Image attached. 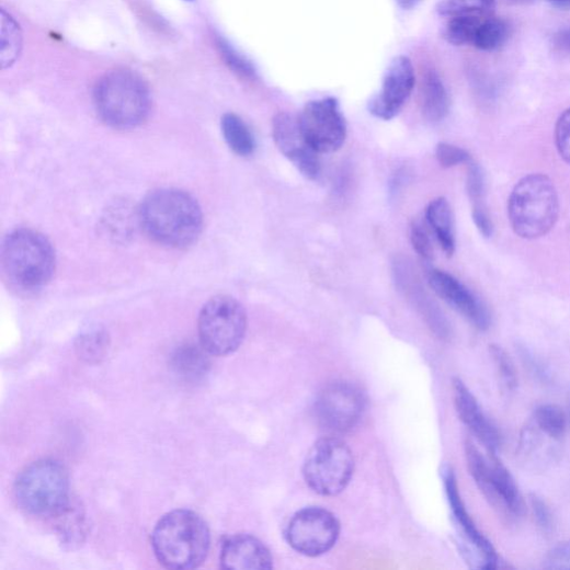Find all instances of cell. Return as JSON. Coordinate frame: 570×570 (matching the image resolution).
<instances>
[{
  "label": "cell",
  "mask_w": 570,
  "mask_h": 570,
  "mask_svg": "<svg viewBox=\"0 0 570 570\" xmlns=\"http://www.w3.org/2000/svg\"><path fill=\"white\" fill-rule=\"evenodd\" d=\"M548 2L556 9L570 11V0H548Z\"/></svg>",
  "instance_id": "cell-40"
},
{
  "label": "cell",
  "mask_w": 570,
  "mask_h": 570,
  "mask_svg": "<svg viewBox=\"0 0 570 570\" xmlns=\"http://www.w3.org/2000/svg\"><path fill=\"white\" fill-rule=\"evenodd\" d=\"M221 567L231 570H269L273 557L269 548L256 537L239 534L228 538L221 550Z\"/></svg>",
  "instance_id": "cell-18"
},
{
  "label": "cell",
  "mask_w": 570,
  "mask_h": 570,
  "mask_svg": "<svg viewBox=\"0 0 570 570\" xmlns=\"http://www.w3.org/2000/svg\"><path fill=\"white\" fill-rule=\"evenodd\" d=\"M142 229L158 243L184 249L192 246L203 229V213L197 201L178 189L151 192L137 213Z\"/></svg>",
  "instance_id": "cell-1"
},
{
  "label": "cell",
  "mask_w": 570,
  "mask_h": 570,
  "mask_svg": "<svg viewBox=\"0 0 570 570\" xmlns=\"http://www.w3.org/2000/svg\"><path fill=\"white\" fill-rule=\"evenodd\" d=\"M340 531V523L331 512L321 508H308L292 518L285 531V538L299 554L318 557L335 546Z\"/></svg>",
  "instance_id": "cell-12"
},
{
  "label": "cell",
  "mask_w": 570,
  "mask_h": 570,
  "mask_svg": "<svg viewBox=\"0 0 570 570\" xmlns=\"http://www.w3.org/2000/svg\"><path fill=\"white\" fill-rule=\"evenodd\" d=\"M303 471L307 485L316 493L333 497L350 483L354 472V458L351 449L341 440L322 438L309 451Z\"/></svg>",
  "instance_id": "cell-9"
},
{
  "label": "cell",
  "mask_w": 570,
  "mask_h": 570,
  "mask_svg": "<svg viewBox=\"0 0 570 570\" xmlns=\"http://www.w3.org/2000/svg\"><path fill=\"white\" fill-rule=\"evenodd\" d=\"M556 149L560 158L570 166V107L558 118L555 127Z\"/></svg>",
  "instance_id": "cell-32"
},
{
  "label": "cell",
  "mask_w": 570,
  "mask_h": 570,
  "mask_svg": "<svg viewBox=\"0 0 570 570\" xmlns=\"http://www.w3.org/2000/svg\"><path fill=\"white\" fill-rule=\"evenodd\" d=\"M436 158L445 169L471 162L470 155L466 150L448 145V142H440L436 149Z\"/></svg>",
  "instance_id": "cell-33"
},
{
  "label": "cell",
  "mask_w": 570,
  "mask_h": 570,
  "mask_svg": "<svg viewBox=\"0 0 570 570\" xmlns=\"http://www.w3.org/2000/svg\"><path fill=\"white\" fill-rule=\"evenodd\" d=\"M533 423L546 437L559 441L565 435L568 418L558 406L543 404L535 410Z\"/></svg>",
  "instance_id": "cell-24"
},
{
  "label": "cell",
  "mask_w": 570,
  "mask_h": 570,
  "mask_svg": "<svg viewBox=\"0 0 570 570\" xmlns=\"http://www.w3.org/2000/svg\"><path fill=\"white\" fill-rule=\"evenodd\" d=\"M410 240L415 252L426 261L434 259V249L430 237L422 227L413 224L410 228Z\"/></svg>",
  "instance_id": "cell-34"
},
{
  "label": "cell",
  "mask_w": 570,
  "mask_h": 570,
  "mask_svg": "<svg viewBox=\"0 0 570 570\" xmlns=\"http://www.w3.org/2000/svg\"><path fill=\"white\" fill-rule=\"evenodd\" d=\"M425 217L443 250L452 256L456 249V238L453 210L447 198L438 197L432 201L426 207Z\"/></svg>",
  "instance_id": "cell-20"
},
{
  "label": "cell",
  "mask_w": 570,
  "mask_h": 570,
  "mask_svg": "<svg viewBox=\"0 0 570 570\" xmlns=\"http://www.w3.org/2000/svg\"><path fill=\"white\" fill-rule=\"evenodd\" d=\"M420 105L428 121L437 123L449 113L451 99L448 91L435 71H428L420 87Z\"/></svg>",
  "instance_id": "cell-19"
},
{
  "label": "cell",
  "mask_w": 570,
  "mask_h": 570,
  "mask_svg": "<svg viewBox=\"0 0 570 570\" xmlns=\"http://www.w3.org/2000/svg\"><path fill=\"white\" fill-rule=\"evenodd\" d=\"M554 42L561 50L570 52V30L557 34Z\"/></svg>",
  "instance_id": "cell-38"
},
{
  "label": "cell",
  "mask_w": 570,
  "mask_h": 570,
  "mask_svg": "<svg viewBox=\"0 0 570 570\" xmlns=\"http://www.w3.org/2000/svg\"><path fill=\"white\" fill-rule=\"evenodd\" d=\"M509 35L510 29L505 21L487 16L477 30L472 45L480 50L492 52L502 47Z\"/></svg>",
  "instance_id": "cell-23"
},
{
  "label": "cell",
  "mask_w": 570,
  "mask_h": 570,
  "mask_svg": "<svg viewBox=\"0 0 570 570\" xmlns=\"http://www.w3.org/2000/svg\"><path fill=\"white\" fill-rule=\"evenodd\" d=\"M467 192L471 200L472 207H486L485 193L486 182L485 175L480 167L472 161L469 163L467 176Z\"/></svg>",
  "instance_id": "cell-31"
},
{
  "label": "cell",
  "mask_w": 570,
  "mask_h": 570,
  "mask_svg": "<svg viewBox=\"0 0 570 570\" xmlns=\"http://www.w3.org/2000/svg\"><path fill=\"white\" fill-rule=\"evenodd\" d=\"M529 503L538 527L544 533H549L552 528V515L543 498L533 493L529 497Z\"/></svg>",
  "instance_id": "cell-35"
},
{
  "label": "cell",
  "mask_w": 570,
  "mask_h": 570,
  "mask_svg": "<svg viewBox=\"0 0 570 570\" xmlns=\"http://www.w3.org/2000/svg\"><path fill=\"white\" fill-rule=\"evenodd\" d=\"M467 466L477 487L499 514L522 517L526 506L515 478L497 454L488 458L471 442L465 443Z\"/></svg>",
  "instance_id": "cell-7"
},
{
  "label": "cell",
  "mask_w": 570,
  "mask_h": 570,
  "mask_svg": "<svg viewBox=\"0 0 570 570\" xmlns=\"http://www.w3.org/2000/svg\"><path fill=\"white\" fill-rule=\"evenodd\" d=\"M248 328L244 307L230 296L212 298L198 316V337L202 347L209 354L225 356L242 344Z\"/></svg>",
  "instance_id": "cell-8"
},
{
  "label": "cell",
  "mask_w": 570,
  "mask_h": 570,
  "mask_svg": "<svg viewBox=\"0 0 570 570\" xmlns=\"http://www.w3.org/2000/svg\"><path fill=\"white\" fill-rule=\"evenodd\" d=\"M14 492L19 506L38 517H55L70 503L68 474L52 459L27 466L18 477Z\"/></svg>",
  "instance_id": "cell-6"
},
{
  "label": "cell",
  "mask_w": 570,
  "mask_h": 570,
  "mask_svg": "<svg viewBox=\"0 0 570 570\" xmlns=\"http://www.w3.org/2000/svg\"><path fill=\"white\" fill-rule=\"evenodd\" d=\"M549 569H570V542L562 543L549 551L545 559Z\"/></svg>",
  "instance_id": "cell-36"
},
{
  "label": "cell",
  "mask_w": 570,
  "mask_h": 570,
  "mask_svg": "<svg viewBox=\"0 0 570 570\" xmlns=\"http://www.w3.org/2000/svg\"><path fill=\"white\" fill-rule=\"evenodd\" d=\"M110 337L104 330H90L77 340V352L80 358L89 364L102 362L110 349Z\"/></svg>",
  "instance_id": "cell-26"
},
{
  "label": "cell",
  "mask_w": 570,
  "mask_h": 570,
  "mask_svg": "<svg viewBox=\"0 0 570 570\" xmlns=\"http://www.w3.org/2000/svg\"><path fill=\"white\" fill-rule=\"evenodd\" d=\"M272 135L278 151L309 180H317L321 172L319 153L305 138L299 119L288 113L273 118Z\"/></svg>",
  "instance_id": "cell-15"
},
{
  "label": "cell",
  "mask_w": 570,
  "mask_h": 570,
  "mask_svg": "<svg viewBox=\"0 0 570 570\" xmlns=\"http://www.w3.org/2000/svg\"><path fill=\"white\" fill-rule=\"evenodd\" d=\"M485 18L487 16L465 15L451 18L444 30V38L449 44L456 46L472 45L477 30Z\"/></svg>",
  "instance_id": "cell-28"
},
{
  "label": "cell",
  "mask_w": 570,
  "mask_h": 570,
  "mask_svg": "<svg viewBox=\"0 0 570 570\" xmlns=\"http://www.w3.org/2000/svg\"><path fill=\"white\" fill-rule=\"evenodd\" d=\"M366 398L360 387L347 381H334L324 387L315 402V414L324 431L345 434L363 418Z\"/></svg>",
  "instance_id": "cell-10"
},
{
  "label": "cell",
  "mask_w": 570,
  "mask_h": 570,
  "mask_svg": "<svg viewBox=\"0 0 570 570\" xmlns=\"http://www.w3.org/2000/svg\"><path fill=\"white\" fill-rule=\"evenodd\" d=\"M56 531L64 545L73 547L83 543L86 537V518L80 508L70 503L54 517Z\"/></svg>",
  "instance_id": "cell-22"
},
{
  "label": "cell",
  "mask_w": 570,
  "mask_h": 570,
  "mask_svg": "<svg viewBox=\"0 0 570 570\" xmlns=\"http://www.w3.org/2000/svg\"><path fill=\"white\" fill-rule=\"evenodd\" d=\"M414 84L411 59L402 55L395 57L386 70L380 92L369 102L371 113L385 121L395 118L412 94Z\"/></svg>",
  "instance_id": "cell-14"
},
{
  "label": "cell",
  "mask_w": 570,
  "mask_h": 570,
  "mask_svg": "<svg viewBox=\"0 0 570 570\" xmlns=\"http://www.w3.org/2000/svg\"><path fill=\"white\" fill-rule=\"evenodd\" d=\"M428 283L434 293L453 309L465 317L474 327L486 331L491 323L489 310L483 303L465 284L452 274L432 270L428 274Z\"/></svg>",
  "instance_id": "cell-16"
},
{
  "label": "cell",
  "mask_w": 570,
  "mask_h": 570,
  "mask_svg": "<svg viewBox=\"0 0 570 570\" xmlns=\"http://www.w3.org/2000/svg\"><path fill=\"white\" fill-rule=\"evenodd\" d=\"M218 46L221 55L230 68L235 70V73L248 80L256 79V70L252 62L231 46L230 43L220 38L218 39Z\"/></svg>",
  "instance_id": "cell-30"
},
{
  "label": "cell",
  "mask_w": 570,
  "mask_h": 570,
  "mask_svg": "<svg viewBox=\"0 0 570 570\" xmlns=\"http://www.w3.org/2000/svg\"><path fill=\"white\" fill-rule=\"evenodd\" d=\"M421 2L422 0H396L399 8L406 11L417 8Z\"/></svg>",
  "instance_id": "cell-39"
},
{
  "label": "cell",
  "mask_w": 570,
  "mask_h": 570,
  "mask_svg": "<svg viewBox=\"0 0 570 570\" xmlns=\"http://www.w3.org/2000/svg\"><path fill=\"white\" fill-rule=\"evenodd\" d=\"M209 545L207 524L198 514L186 510L163 516L152 534L155 554L169 569L197 568L206 559Z\"/></svg>",
  "instance_id": "cell-2"
},
{
  "label": "cell",
  "mask_w": 570,
  "mask_h": 570,
  "mask_svg": "<svg viewBox=\"0 0 570 570\" xmlns=\"http://www.w3.org/2000/svg\"><path fill=\"white\" fill-rule=\"evenodd\" d=\"M472 220L485 238H491L493 233V225L489 216L487 207L472 208Z\"/></svg>",
  "instance_id": "cell-37"
},
{
  "label": "cell",
  "mask_w": 570,
  "mask_h": 570,
  "mask_svg": "<svg viewBox=\"0 0 570 570\" xmlns=\"http://www.w3.org/2000/svg\"><path fill=\"white\" fill-rule=\"evenodd\" d=\"M495 8V0H441L436 11L441 16L465 15L489 16Z\"/></svg>",
  "instance_id": "cell-27"
},
{
  "label": "cell",
  "mask_w": 570,
  "mask_h": 570,
  "mask_svg": "<svg viewBox=\"0 0 570 570\" xmlns=\"http://www.w3.org/2000/svg\"><path fill=\"white\" fill-rule=\"evenodd\" d=\"M2 265L7 277L22 292H36L52 280L56 254L42 233L31 229L11 232L2 247Z\"/></svg>",
  "instance_id": "cell-4"
},
{
  "label": "cell",
  "mask_w": 570,
  "mask_h": 570,
  "mask_svg": "<svg viewBox=\"0 0 570 570\" xmlns=\"http://www.w3.org/2000/svg\"><path fill=\"white\" fill-rule=\"evenodd\" d=\"M569 420H570V413H569Z\"/></svg>",
  "instance_id": "cell-41"
},
{
  "label": "cell",
  "mask_w": 570,
  "mask_h": 570,
  "mask_svg": "<svg viewBox=\"0 0 570 570\" xmlns=\"http://www.w3.org/2000/svg\"><path fill=\"white\" fill-rule=\"evenodd\" d=\"M94 104L110 126L129 129L145 122L151 111L149 87L130 70H114L104 76L94 90Z\"/></svg>",
  "instance_id": "cell-5"
},
{
  "label": "cell",
  "mask_w": 570,
  "mask_h": 570,
  "mask_svg": "<svg viewBox=\"0 0 570 570\" xmlns=\"http://www.w3.org/2000/svg\"><path fill=\"white\" fill-rule=\"evenodd\" d=\"M221 126L227 145L237 156L247 158L253 155L254 136L240 116L233 113L226 114Z\"/></svg>",
  "instance_id": "cell-21"
},
{
  "label": "cell",
  "mask_w": 570,
  "mask_h": 570,
  "mask_svg": "<svg viewBox=\"0 0 570 570\" xmlns=\"http://www.w3.org/2000/svg\"><path fill=\"white\" fill-rule=\"evenodd\" d=\"M23 47V35L18 22L5 11H2V53L0 61L4 69L19 59Z\"/></svg>",
  "instance_id": "cell-25"
},
{
  "label": "cell",
  "mask_w": 570,
  "mask_h": 570,
  "mask_svg": "<svg viewBox=\"0 0 570 570\" xmlns=\"http://www.w3.org/2000/svg\"><path fill=\"white\" fill-rule=\"evenodd\" d=\"M490 354L503 385L508 390L514 391L518 385V377L511 356L502 346L497 344L490 346Z\"/></svg>",
  "instance_id": "cell-29"
},
{
  "label": "cell",
  "mask_w": 570,
  "mask_h": 570,
  "mask_svg": "<svg viewBox=\"0 0 570 570\" xmlns=\"http://www.w3.org/2000/svg\"><path fill=\"white\" fill-rule=\"evenodd\" d=\"M560 202L554 182L545 174L524 176L513 189L509 200V219L515 235L536 240L555 227Z\"/></svg>",
  "instance_id": "cell-3"
},
{
  "label": "cell",
  "mask_w": 570,
  "mask_h": 570,
  "mask_svg": "<svg viewBox=\"0 0 570 570\" xmlns=\"http://www.w3.org/2000/svg\"><path fill=\"white\" fill-rule=\"evenodd\" d=\"M454 400L460 420L470 433L486 448L487 453L497 454L502 444L501 434L482 411L477 399L460 380H454Z\"/></svg>",
  "instance_id": "cell-17"
},
{
  "label": "cell",
  "mask_w": 570,
  "mask_h": 570,
  "mask_svg": "<svg viewBox=\"0 0 570 570\" xmlns=\"http://www.w3.org/2000/svg\"><path fill=\"white\" fill-rule=\"evenodd\" d=\"M298 119L305 138L319 155L333 153L343 147L346 123L335 99L309 102Z\"/></svg>",
  "instance_id": "cell-13"
},
{
  "label": "cell",
  "mask_w": 570,
  "mask_h": 570,
  "mask_svg": "<svg viewBox=\"0 0 570 570\" xmlns=\"http://www.w3.org/2000/svg\"><path fill=\"white\" fill-rule=\"evenodd\" d=\"M442 476L455 527L460 536L461 554L474 568L495 569L499 562L498 554L468 514L452 467L445 466L442 469Z\"/></svg>",
  "instance_id": "cell-11"
}]
</instances>
